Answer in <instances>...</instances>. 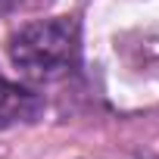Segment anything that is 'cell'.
<instances>
[{
	"label": "cell",
	"instance_id": "2",
	"mask_svg": "<svg viewBox=\"0 0 159 159\" xmlns=\"http://www.w3.org/2000/svg\"><path fill=\"white\" fill-rule=\"evenodd\" d=\"M41 112V100L34 91L13 84L0 75V128H10L19 122H34Z\"/></svg>",
	"mask_w": 159,
	"mask_h": 159
},
{
	"label": "cell",
	"instance_id": "1",
	"mask_svg": "<svg viewBox=\"0 0 159 159\" xmlns=\"http://www.w3.org/2000/svg\"><path fill=\"white\" fill-rule=\"evenodd\" d=\"M10 59L31 81H56L78 66L81 25L72 16L41 19L22 25L10 38Z\"/></svg>",
	"mask_w": 159,
	"mask_h": 159
},
{
	"label": "cell",
	"instance_id": "3",
	"mask_svg": "<svg viewBox=\"0 0 159 159\" xmlns=\"http://www.w3.org/2000/svg\"><path fill=\"white\" fill-rule=\"evenodd\" d=\"M47 0H0V16L7 13H16V10H31V7H41Z\"/></svg>",
	"mask_w": 159,
	"mask_h": 159
}]
</instances>
